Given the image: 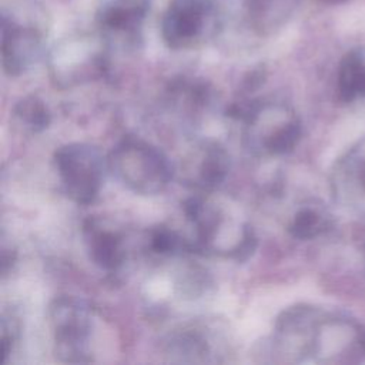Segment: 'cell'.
Returning a JSON list of instances; mask_svg holds the SVG:
<instances>
[{
	"label": "cell",
	"mask_w": 365,
	"mask_h": 365,
	"mask_svg": "<svg viewBox=\"0 0 365 365\" xmlns=\"http://www.w3.org/2000/svg\"><path fill=\"white\" fill-rule=\"evenodd\" d=\"M230 115L244 124L245 147L255 155H284L298 144L302 127L295 111L275 101L234 104Z\"/></svg>",
	"instance_id": "obj_2"
},
{
	"label": "cell",
	"mask_w": 365,
	"mask_h": 365,
	"mask_svg": "<svg viewBox=\"0 0 365 365\" xmlns=\"http://www.w3.org/2000/svg\"><path fill=\"white\" fill-rule=\"evenodd\" d=\"M47 7L40 0H7L1 6V64L17 77L41 57L48 31Z\"/></svg>",
	"instance_id": "obj_1"
},
{
	"label": "cell",
	"mask_w": 365,
	"mask_h": 365,
	"mask_svg": "<svg viewBox=\"0 0 365 365\" xmlns=\"http://www.w3.org/2000/svg\"><path fill=\"white\" fill-rule=\"evenodd\" d=\"M48 322L54 355L61 362L87 364L91 361L93 311L84 299L74 295L56 297L48 305Z\"/></svg>",
	"instance_id": "obj_5"
},
{
	"label": "cell",
	"mask_w": 365,
	"mask_h": 365,
	"mask_svg": "<svg viewBox=\"0 0 365 365\" xmlns=\"http://www.w3.org/2000/svg\"><path fill=\"white\" fill-rule=\"evenodd\" d=\"M1 336H0V364H6L9 355L11 354L14 344L20 335V322L13 312L1 314Z\"/></svg>",
	"instance_id": "obj_19"
},
{
	"label": "cell",
	"mask_w": 365,
	"mask_h": 365,
	"mask_svg": "<svg viewBox=\"0 0 365 365\" xmlns=\"http://www.w3.org/2000/svg\"><path fill=\"white\" fill-rule=\"evenodd\" d=\"M324 311L312 305H294L275 321L274 334L262 346L278 362H302L312 358L315 336Z\"/></svg>",
	"instance_id": "obj_7"
},
{
	"label": "cell",
	"mask_w": 365,
	"mask_h": 365,
	"mask_svg": "<svg viewBox=\"0 0 365 365\" xmlns=\"http://www.w3.org/2000/svg\"><path fill=\"white\" fill-rule=\"evenodd\" d=\"M84 247L90 261L103 271L114 272L125 261V245L120 231L100 218L88 217L81 228Z\"/></svg>",
	"instance_id": "obj_11"
},
{
	"label": "cell",
	"mask_w": 365,
	"mask_h": 365,
	"mask_svg": "<svg viewBox=\"0 0 365 365\" xmlns=\"http://www.w3.org/2000/svg\"><path fill=\"white\" fill-rule=\"evenodd\" d=\"M13 121L26 133H41L51 123V111L40 97L26 96L14 104Z\"/></svg>",
	"instance_id": "obj_15"
},
{
	"label": "cell",
	"mask_w": 365,
	"mask_h": 365,
	"mask_svg": "<svg viewBox=\"0 0 365 365\" xmlns=\"http://www.w3.org/2000/svg\"><path fill=\"white\" fill-rule=\"evenodd\" d=\"M331 227L329 215L317 205H302L288 224V232L297 240H312Z\"/></svg>",
	"instance_id": "obj_16"
},
{
	"label": "cell",
	"mask_w": 365,
	"mask_h": 365,
	"mask_svg": "<svg viewBox=\"0 0 365 365\" xmlns=\"http://www.w3.org/2000/svg\"><path fill=\"white\" fill-rule=\"evenodd\" d=\"M230 164V155L220 143L202 141L185 160V180L200 191H212L225 181Z\"/></svg>",
	"instance_id": "obj_10"
},
{
	"label": "cell",
	"mask_w": 365,
	"mask_h": 365,
	"mask_svg": "<svg viewBox=\"0 0 365 365\" xmlns=\"http://www.w3.org/2000/svg\"><path fill=\"white\" fill-rule=\"evenodd\" d=\"M165 352L173 362L214 361L211 338L198 327H187L171 332L165 341Z\"/></svg>",
	"instance_id": "obj_12"
},
{
	"label": "cell",
	"mask_w": 365,
	"mask_h": 365,
	"mask_svg": "<svg viewBox=\"0 0 365 365\" xmlns=\"http://www.w3.org/2000/svg\"><path fill=\"white\" fill-rule=\"evenodd\" d=\"M151 0H100L96 9L97 31L108 47L134 48L141 41Z\"/></svg>",
	"instance_id": "obj_9"
},
{
	"label": "cell",
	"mask_w": 365,
	"mask_h": 365,
	"mask_svg": "<svg viewBox=\"0 0 365 365\" xmlns=\"http://www.w3.org/2000/svg\"><path fill=\"white\" fill-rule=\"evenodd\" d=\"M217 29L212 0H170L161 17V37L173 50H190L205 43Z\"/></svg>",
	"instance_id": "obj_8"
},
{
	"label": "cell",
	"mask_w": 365,
	"mask_h": 365,
	"mask_svg": "<svg viewBox=\"0 0 365 365\" xmlns=\"http://www.w3.org/2000/svg\"><path fill=\"white\" fill-rule=\"evenodd\" d=\"M336 88L339 100L345 103L365 97V48L351 50L342 57Z\"/></svg>",
	"instance_id": "obj_14"
},
{
	"label": "cell",
	"mask_w": 365,
	"mask_h": 365,
	"mask_svg": "<svg viewBox=\"0 0 365 365\" xmlns=\"http://www.w3.org/2000/svg\"><path fill=\"white\" fill-rule=\"evenodd\" d=\"M107 163L114 177L140 195L163 192L174 174L168 157L137 135H124L110 151Z\"/></svg>",
	"instance_id": "obj_3"
},
{
	"label": "cell",
	"mask_w": 365,
	"mask_h": 365,
	"mask_svg": "<svg viewBox=\"0 0 365 365\" xmlns=\"http://www.w3.org/2000/svg\"><path fill=\"white\" fill-rule=\"evenodd\" d=\"M108 44L96 33H77L61 38L51 48L48 67L58 87H71L101 77L108 64Z\"/></svg>",
	"instance_id": "obj_4"
},
{
	"label": "cell",
	"mask_w": 365,
	"mask_h": 365,
	"mask_svg": "<svg viewBox=\"0 0 365 365\" xmlns=\"http://www.w3.org/2000/svg\"><path fill=\"white\" fill-rule=\"evenodd\" d=\"M295 9V0H244V16L248 27L268 36L282 27Z\"/></svg>",
	"instance_id": "obj_13"
},
{
	"label": "cell",
	"mask_w": 365,
	"mask_h": 365,
	"mask_svg": "<svg viewBox=\"0 0 365 365\" xmlns=\"http://www.w3.org/2000/svg\"><path fill=\"white\" fill-rule=\"evenodd\" d=\"M53 160L64 194L80 205L94 202L108 170L100 148L88 143H68L56 150Z\"/></svg>",
	"instance_id": "obj_6"
},
{
	"label": "cell",
	"mask_w": 365,
	"mask_h": 365,
	"mask_svg": "<svg viewBox=\"0 0 365 365\" xmlns=\"http://www.w3.org/2000/svg\"><path fill=\"white\" fill-rule=\"evenodd\" d=\"M148 248L154 254L165 257L191 254L190 240L165 225H158L148 231Z\"/></svg>",
	"instance_id": "obj_17"
},
{
	"label": "cell",
	"mask_w": 365,
	"mask_h": 365,
	"mask_svg": "<svg viewBox=\"0 0 365 365\" xmlns=\"http://www.w3.org/2000/svg\"><path fill=\"white\" fill-rule=\"evenodd\" d=\"M351 181L359 185V192L365 197V151L362 148H359V153L355 155L354 153L348 154L346 158L338 164L332 185Z\"/></svg>",
	"instance_id": "obj_18"
}]
</instances>
